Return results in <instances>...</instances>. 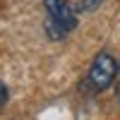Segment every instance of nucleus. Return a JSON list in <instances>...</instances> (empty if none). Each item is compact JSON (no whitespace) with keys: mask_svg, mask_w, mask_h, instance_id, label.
Returning a JSON list of instances; mask_svg holds the SVG:
<instances>
[{"mask_svg":"<svg viewBox=\"0 0 120 120\" xmlns=\"http://www.w3.org/2000/svg\"><path fill=\"white\" fill-rule=\"evenodd\" d=\"M43 31L51 41H63L79 22L77 10L70 5V0H43Z\"/></svg>","mask_w":120,"mask_h":120,"instance_id":"f257e3e1","label":"nucleus"},{"mask_svg":"<svg viewBox=\"0 0 120 120\" xmlns=\"http://www.w3.org/2000/svg\"><path fill=\"white\" fill-rule=\"evenodd\" d=\"M115 75H118V60L108 51H101L91 60V67H89V84H91L96 91H103V89H108L113 84Z\"/></svg>","mask_w":120,"mask_h":120,"instance_id":"f03ea898","label":"nucleus"},{"mask_svg":"<svg viewBox=\"0 0 120 120\" xmlns=\"http://www.w3.org/2000/svg\"><path fill=\"white\" fill-rule=\"evenodd\" d=\"M101 3L103 0H70V5H72L77 12H91V10H96Z\"/></svg>","mask_w":120,"mask_h":120,"instance_id":"7ed1b4c3","label":"nucleus"},{"mask_svg":"<svg viewBox=\"0 0 120 120\" xmlns=\"http://www.w3.org/2000/svg\"><path fill=\"white\" fill-rule=\"evenodd\" d=\"M5 103H7V86L0 82V108H3Z\"/></svg>","mask_w":120,"mask_h":120,"instance_id":"20e7f679","label":"nucleus"},{"mask_svg":"<svg viewBox=\"0 0 120 120\" xmlns=\"http://www.w3.org/2000/svg\"><path fill=\"white\" fill-rule=\"evenodd\" d=\"M118 96H120V84H118Z\"/></svg>","mask_w":120,"mask_h":120,"instance_id":"39448f33","label":"nucleus"}]
</instances>
